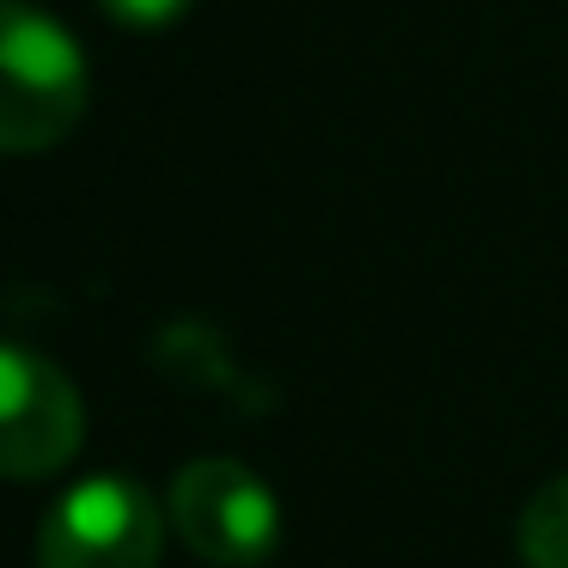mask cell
I'll return each mask as SVG.
<instances>
[{
  "instance_id": "1",
  "label": "cell",
  "mask_w": 568,
  "mask_h": 568,
  "mask_svg": "<svg viewBox=\"0 0 568 568\" xmlns=\"http://www.w3.org/2000/svg\"><path fill=\"white\" fill-rule=\"evenodd\" d=\"M87 55L80 43L38 13L31 0H7L0 26V141L7 153H43L87 111Z\"/></svg>"
},
{
  "instance_id": "2",
  "label": "cell",
  "mask_w": 568,
  "mask_h": 568,
  "mask_svg": "<svg viewBox=\"0 0 568 568\" xmlns=\"http://www.w3.org/2000/svg\"><path fill=\"white\" fill-rule=\"evenodd\" d=\"M165 514L129 477H87L38 526V568H160Z\"/></svg>"
},
{
  "instance_id": "3",
  "label": "cell",
  "mask_w": 568,
  "mask_h": 568,
  "mask_svg": "<svg viewBox=\"0 0 568 568\" xmlns=\"http://www.w3.org/2000/svg\"><path fill=\"white\" fill-rule=\"evenodd\" d=\"M172 526L202 562L251 568L282 538V507L270 483L239 458H196L172 483Z\"/></svg>"
},
{
  "instance_id": "4",
  "label": "cell",
  "mask_w": 568,
  "mask_h": 568,
  "mask_svg": "<svg viewBox=\"0 0 568 568\" xmlns=\"http://www.w3.org/2000/svg\"><path fill=\"white\" fill-rule=\"evenodd\" d=\"M80 434H87V416H80V392L68 385V373L26 343L0 348V458H7V477H55L80 453Z\"/></svg>"
},
{
  "instance_id": "5",
  "label": "cell",
  "mask_w": 568,
  "mask_h": 568,
  "mask_svg": "<svg viewBox=\"0 0 568 568\" xmlns=\"http://www.w3.org/2000/svg\"><path fill=\"white\" fill-rule=\"evenodd\" d=\"M519 562L526 568H568V477L544 483L519 514Z\"/></svg>"
},
{
  "instance_id": "6",
  "label": "cell",
  "mask_w": 568,
  "mask_h": 568,
  "mask_svg": "<svg viewBox=\"0 0 568 568\" xmlns=\"http://www.w3.org/2000/svg\"><path fill=\"white\" fill-rule=\"evenodd\" d=\"M116 26H135V31H153V26H172V19L190 13V0H99Z\"/></svg>"
}]
</instances>
